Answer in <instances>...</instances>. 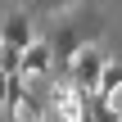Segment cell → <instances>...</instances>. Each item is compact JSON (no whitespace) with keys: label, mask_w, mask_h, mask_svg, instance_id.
Listing matches in <instances>:
<instances>
[{"label":"cell","mask_w":122,"mask_h":122,"mask_svg":"<svg viewBox=\"0 0 122 122\" xmlns=\"http://www.w3.org/2000/svg\"><path fill=\"white\" fill-rule=\"evenodd\" d=\"M81 50V36L77 27H59L54 32V63H72V54Z\"/></svg>","instance_id":"cell-4"},{"label":"cell","mask_w":122,"mask_h":122,"mask_svg":"<svg viewBox=\"0 0 122 122\" xmlns=\"http://www.w3.org/2000/svg\"><path fill=\"white\" fill-rule=\"evenodd\" d=\"M9 81H14V72H0V109H5V100H9Z\"/></svg>","instance_id":"cell-6"},{"label":"cell","mask_w":122,"mask_h":122,"mask_svg":"<svg viewBox=\"0 0 122 122\" xmlns=\"http://www.w3.org/2000/svg\"><path fill=\"white\" fill-rule=\"evenodd\" d=\"M0 36H5V45H14V50H27V45L36 41V27H32V18H27L23 9H14V14H5V23H0Z\"/></svg>","instance_id":"cell-2"},{"label":"cell","mask_w":122,"mask_h":122,"mask_svg":"<svg viewBox=\"0 0 122 122\" xmlns=\"http://www.w3.org/2000/svg\"><path fill=\"white\" fill-rule=\"evenodd\" d=\"M104 50L100 45H81L77 54H72V63H68V81L77 86V91H100V77H104Z\"/></svg>","instance_id":"cell-1"},{"label":"cell","mask_w":122,"mask_h":122,"mask_svg":"<svg viewBox=\"0 0 122 122\" xmlns=\"http://www.w3.org/2000/svg\"><path fill=\"white\" fill-rule=\"evenodd\" d=\"M5 50H9V45H5V36H0V72H5Z\"/></svg>","instance_id":"cell-8"},{"label":"cell","mask_w":122,"mask_h":122,"mask_svg":"<svg viewBox=\"0 0 122 122\" xmlns=\"http://www.w3.org/2000/svg\"><path fill=\"white\" fill-rule=\"evenodd\" d=\"M100 95H104V100L122 95V63H118V59H109V63H104V77H100Z\"/></svg>","instance_id":"cell-5"},{"label":"cell","mask_w":122,"mask_h":122,"mask_svg":"<svg viewBox=\"0 0 122 122\" xmlns=\"http://www.w3.org/2000/svg\"><path fill=\"white\" fill-rule=\"evenodd\" d=\"M23 72H27V77H45V72H54V41L36 36V41L23 50Z\"/></svg>","instance_id":"cell-3"},{"label":"cell","mask_w":122,"mask_h":122,"mask_svg":"<svg viewBox=\"0 0 122 122\" xmlns=\"http://www.w3.org/2000/svg\"><path fill=\"white\" fill-rule=\"evenodd\" d=\"M41 5H45V9H68L72 0H41Z\"/></svg>","instance_id":"cell-7"}]
</instances>
